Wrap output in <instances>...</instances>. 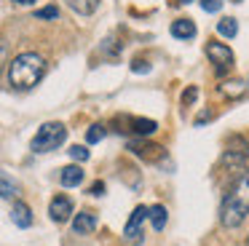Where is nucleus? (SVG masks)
<instances>
[{
  "mask_svg": "<svg viewBox=\"0 0 249 246\" xmlns=\"http://www.w3.org/2000/svg\"><path fill=\"white\" fill-rule=\"evenodd\" d=\"M249 214V171H244L236 179V185L228 190V195L222 198L220 219L225 228H238Z\"/></svg>",
  "mask_w": 249,
  "mask_h": 246,
  "instance_id": "obj_1",
  "label": "nucleus"
},
{
  "mask_svg": "<svg viewBox=\"0 0 249 246\" xmlns=\"http://www.w3.org/2000/svg\"><path fill=\"white\" fill-rule=\"evenodd\" d=\"M43 72H46V59L35 51H24L8 64V83L19 91H27L35 83H40Z\"/></svg>",
  "mask_w": 249,
  "mask_h": 246,
  "instance_id": "obj_2",
  "label": "nucleus"
},
{
  "mask_svg": "<svg viewBox=\"0 0 249 246\" xmlns=\"http://www.w3.org/2000/svg\"><path fill=\"white\" fill-rule=\"evenodd\" d=\"M65 139H67L65 123L49 121V123H43V126L38 128V134H35L33 142H30V150H33V153H51V150L62 147Z\"/></svg>",
  "mask_w": 249,
  "mask_h": 246,
  "instance_id": "obj_3",
  "label": "nucleus"
},
{
  "mask_svg": "<svg viewBox=\"0 0 249 246\" xmlns=\"http://www.w3.org/2000/svg\"><path fill=\"white\" fill-rule=\"evenodd\" d=\"M206 56H209L212 64H214L217 72H225V70L233 67V51L225 46V43L209 40V43H206Z\"/></svg>",
  "mask_w": 249,
  "mask_h": 246,
  "instance_id": "obj_4",
  "label": "nucleus"
},
{
  "mask_svg": "<svg viewBox=\"0 0 249 246\" xmlns=\"http://www.w3.org/2000/svg\"><path fill=\"white\" fill-rule=\"evenodd\" d=\"M145 219H147V206H137L134 211H131V217H129V222H126V228H124V241L126 244H140L142 241V225H145Z\"/></svg>",
  "mask_w": 249,
  "mask_h": 246,
  "instance_id": "obj_5",
  "label": "nucleus"
},
{
  "mask_svg": "<svg viewBox=\"0 0 249 246\" xmlns=\"http://www.w3.org/2000/svg\"><path fill=\"white\" fill-rule=\"evenodd\" d=\"M49 214H51V219L54 222H67L70 219V214H72V201L67 195H54L51 198V203H49Z\"/></svg>",
  "mask_w": 249,
  "mask_h": 246,
  "instance_id": "obj_6",
  "label": "nucleus"
},
{
  "mask_svg": "<svg viewBox=\"0 0 249 246\" xmlns=\"http://www.w3.org/2000/svg\"><path fill=\"white\" fill-rule=\"evenodd\" d=\"M94 228H97V214L94 211H81L72 217V233L75 235H89L94 233Z\"/></svg>",
  "mask_w": 249,
  "mask_h": 246,
  "instance_id": "obj_7",
  "label": "nucleus"
},
{
  "mask_svg": "<svg viewBox=\"0 0 249 246\" xmlns=\"http://www.w3.org/2000/svg\"><path fill=\"white\" fill-rule=\"evenodd\" d=\"M11 222L17 225V228L27 230L30 225H33V209H30L24 201H17V203L11 206Z\"/></svg>",
  "mask_w": 249,
  "mask_h": 246,
  "instance_id": "obj_8",
  "label": "nucleus"
},
{
  "mask_svg": "<svg viewBox=\"0 0 249 246\" xmlns=\"http://www.w3.org/2000/svg\"><path fill=\"white\" fill-rule=\"evenodd\" d=\"M118 121L129 123L131 128H126V131L137 134V137H147V134H153V131L158 128L156 121H147V118H118Z\"/></svg>",
  "mask_w": 249,
  "mask_h": 246,
  "instance_id": "obj_9",
  "label": "nucleus"
},
{
  "mask_svg": "<svg viewBox=\"0 0 249 246\" xmlns=\"http://www.w3.org/2000/svg\"><path fill=\"white\" fill-rule=\"evenodd\" d=\"M129 150L131 153H137L140 158H145V160H158L163 155V147L161 144H145V142H131L129 144Z\"/></svg>",
  "mask_w": 249,
  "mask_h": 246,
  "instance_id": "obj_10",
  "label": "nucleus"
},
{
  "mask_svg": "<svg viewBox=\"0 0 249 246\" xmlns=\"http://www.w3.org/2000/svg\"><path fill=\"white\" fill-rule=\"evenodd\" d=\"M172 35L177 37V40H193V37H196L193 19H177V21H172Z\"/></svg>",
  "mask_w": 249,
  "mask_h": 246,
  "instance_id": "obj_11",
  "label": "nucleus"
},
{
  "mask_svg": "<svg viewBox=\"0 0 249 246\" xmlns=\"http://www.w3.org/2000/svg\"><path fill=\"white\" fill-rule=\"evenodd\" d=\"M59 182H62V187H78L83 182V169L81 166H65L59 174Z\"/></svg>",
  "mask_w": 249,
  "mask_h": 246,
  "instance_id": "obj_12",
  "label": "nucleus"
},
{
  "mask_svg": "<svg viewBox=\"0 0 249 246\" xmlns=\"http://www.w3.org/2000/svg\"><path fill=\"white\" fill-rule=\"evenodd\" d=\"M147 219L153 222V230H156V233H161V230L166 228V222H169L166 206H150V209H147Z\"/></svg>",
  "mask_w": 249,
  "mask_h": 246,
  "instance_id": "obj_13",
  "label": "nucleus"
},
{
  "mask_svg": "<svg viewBox=\"0 0 249 246\" xmlns=\"http://www.w3.org/2000/svg\"><path fill=\"white\" fill-rule=\"evenodd\" d=\"M67 5H70L75 14H81V16H91L94 11H97V5H99V0H65Z\"/></svg>",
  "mask_w": 249,
  "mask_h": 246,
  "instance_id": "obj_14",
  "label": "nucleus"
},
{
  "mask_svg": "<svg viewBox=\"0 0 249 246\" xmlns=\"http://www.w3.org/2000/svg\"><path fill=\"white\" fill-rule=\"evenodd\" d=\"M17 195H19V185L6 171H0V198H17Z\"/></svg>",
  "mask_w": 249,
  "mask_h": 246,
  "instance_id": "obj_15",
  "label": "nucleus"
},
{
  "mask_svg": "<svg viewBox=\"0 0 249 246\" xmlns=\"http://www.w3.org/2000/svg\"><path fill=\"white\" fill-rule=\"evenodd\" d=\"M217 32H220L222 37H236V32H238L236 19H233V16H228V19H220V21H217Z\"/></svg>",
  "mask_w": 249,
  "mask_h": 246,
  "instance_id": "obj_16",
  "label": "nucleus"
},
{
  "mask_svg": "<svg viewBox=\"0 0 249 246\" xmlns=\"http://www.w3.org/2000/svg\"><path fill=\"white\" fill-rule=\"evenodd\" d=\"M105 137H107V128H105L102 123H94V126L86 131V142H89V144H94V142H102Z\"/></svg>",
  "mask_w": 249,
  "mask_h": 246,
  "instance_id": "obj_17",
  "label": "nucleus"
},
{
  "mask_svg": "<svg viewBox=\"0 0 249 246\" xmlns=\"http://www.w3.org/2000/svg\"><path fill=\"white\" fill-rule=\"evenodd\" d=\"M67 153H70V158H72V160H78V163H83V160H89V150L83 147V144H72V147L67 150Z\"/></svg>",
  "mask_w": 249,
  "mask_h": 246,
  "instance_id": "obj_18",
  "label": "nucleus"
},
{
  "mask_svg": "<svg viewBox=\"0 0 249 246\" xmlns=\"http://www.w3.org/2000/svg\"><path fill=\"white\" fill-rule=\"evenodd\" d=\"M35 19H59V8L56 5H46V8L35 11Z\"/></svg>",
  "mask_w": 249,
  "mask_h": 246,
  "instance_id": "obj_19",
  "label": "nucleus"
},
{
  "mask_svg": "<svg viewBox=\"0 0 249 246\" xmlns=\"http://www.w3.org/2000/svg\"><path fill=\"white\" fill-rule=\"evenodd\" d=\"M201 8H204L206 14H217V11L222 8V0H201Z\"/></svg>",
  "mask_w": 249,
  "mask_h": 246,
  "instance_id": "obj_20",
  "label": "nucleus"
},
{
  "mask_svg": "<svg viewBox=\"0 0 249 246\" xmlns=\"http://www.w3.org/2000/svg\"><path fill=\"white\" fill-rule=\"evenodd\" d=\"M196 96H198V88H196V86H190V88L182 94V105H193Z\"/></svg>",
  "mask_w": 249,
  "mask_h": 246,
  "instance_id": "obj_21",
  "label": "nucleus"
},
{
  "mask_svg": "<svg viewBox=\"0 0 249 246\" xmlns=\"http://www.w3.org/2000/svg\"><path fill=\"white\" fill-rule=\"evenodd\" d=\"M222 91H225V94H231V96H241L244 94V83H231V88L225 86Z\"/></svg>",
  "mask_w": 249,
  "mask_h": 246,
  "instance_id": "obj_22",
  "label": "nucleus"
},
{
  "mask_svg": "<svg viewBox=\"0 0 249 246\" xmlns=\"http://www.w3.org/2000/svg\"><path fill=\"white\" fill-rule=\"evenodd\" d=\"M131 70H134V72H150V67H147V62H140V59H137L134 64H131Z\"/></svg>",
  "mask_w": 249,
  "mask_h": 246,
  "instance_id": "obj_23",
  "label": "nucleus"
},
{
  "mask_svg": "<svg viewBox=\"0 0 249 246\" xmlns=\"http://www.w3.org/2000/svg\"><path fill=\"white\" fill-rule=\"evenodd\" d=\"M6 56H8V46L0 40V70H3V64H6Z\"/></svg>",
  "mask_w": 249,
  "mask_h": 246,
  "instance_id": "obj_24",
  "label": "nucleus"
},
{
  "mask_svg": "<svg viewBox=\"0 0 249 246\" xmlns=\"http://www.w3.org/2000/svg\"><path fill=\"white\" fill-rule=\"evenodd\" d=\"M89 193H91V195H102V193H105V182H94Z\"/></svg>",
  "mask_w": 249,
  "mask_h": 246,
  "instance_id": "obj_25",
  "label": "nucleus"
},
{
  "mask_svg": "<svg viewBox=\"0 0 249 246\" xmlns=\"http://www.w3.org/2000/svg\"><path fill=\"white\" fill-rule=\"evenodd\" d=\"M14 3H19V5H33L35 0H14Z\"/></svg>",
  "mask_w": 249,
  "mask_h": 246,
  "instance_id": "obj_26",
  "label": "nucleus"
},
{
  "mask_svg": "<svg viewBox=\"0 0 249 246\" xmlns=\"http://www.w3.org/2000/svg\"><path fill=\"white\" fill-rule=\"evenodd\" d=\"M177 3H185V5H188V3H193V0H177Z\"/></svg>",
  "mask_w": 249,
  "mask_h": 246,
  "instance_id": "obj_27",
  "label": "nucleus"
},
{
  "mask_svg": "<svg viewBox=\"0 0 249 246\" xmlns=\"http://www.w3.org/2000/svg\"><path fill=\"white\" fill-rule=\"evenodd\" d=\"M236 3H241V0H236Z\"/></svg>",
  "mask_w": 249,
  "mask_h": 246,
  "instance_id": "obj_28",
  "label": "nucleus"
}]
</instances>
